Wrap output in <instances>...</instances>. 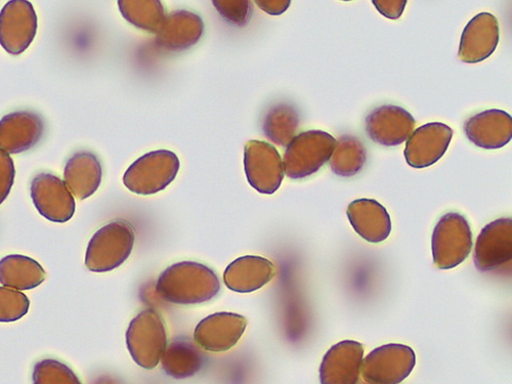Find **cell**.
<instances>
[{
	"instance_id": "6da1fadb",
	"label": "cell",
	"mask_w": 512,
	"mask_h": 384,
	"mask_svg": "<svg viewBox=\"0 0 512 384\" xmlns=\"http://www.w3.org/2000/svg\"><path fill=\"white\" fill-rule=\"evenodd\" d=\"M219 277L208 267L182 262L168 267L158 278L156 290L167 303L198 305L212 300L220 292Z\"/></svg>"
},
{
	"instance_id": "5bb4252c",
	"label": "cell",
	"mask_w": 512,
	"mask_h": 384,
	"mask_svg": "<svg viewBox=\"0 0 512 384\" xmlns=\"http://www.w3.org/2000/svg\"><path fill=\"white\" fill-rule=\"evenodd\" d=\"M499 23L489 13L477 15L464 28L458 57L467 64L483 62L493 55L499 42Z\"/></svg>"
},
{
	"instance_id": "4dcf8cb0",
	"label": "cell",
	"mask_w": 512,
	"mask_h": 384,
	"mask_svg": "<svg viewBox=\"0 0 512 384\" xmlns=\"http://www.w3.org/2000/svg\"><path fill=\"white\" fill-rule=\"evenodd\" d=\"M15 165L11 156L0 150V204L7 199L15 181Z\"/></svg>"
},
{
	"instance_id": "d6986e66",
	"label": "cell",
	"mask_w": 512,
	"mask_h": 384,
	"mask_svg": "<svg viewBox=\"0 0 512 384\" xmlns=\"http://www.w3.org/2000/svg\"><path fill=\"white\" fill-rule=\"evenodd\" d=\"M204 32L202 19L188 11L165 16L157 34V45L167 51H185L197 44Z\"/></svg>"
},
{
	"instance_id": "5b68a950",
	"label": "cell",
	"mask_w": 512,
	"mask_h": 384,
	"mask_svg": "<svg viewBox=\"0 0 512 384\" xmlns=\"http://www.w3.org/2000/svg\"><path fill=\"white\" fill-rule=\"evenodd\" d=\"M126 346L134 361L144 369L152 370L167 347L166 327L153 309L141 312L126 331Z\"/></svg>"
},
{
	"instance_id": "7a4b0ae2",
	"label": "cell",
	"mask_w": 512,
	"mask_h": 384,
	"mask_svg": "<svg viewBox=\"0 0 512 384\" xmlns=\"http://www.w3.org/2000/svg\"><path fill=\"white\" fill-rule=\"evenodd\" d=\"M135 240V229L130 223L121 220L109 223L91 239L85 266L95 273L117 269L130 258Z\"/></svg>"
},
{
	"instance_id": "8992f818",
	"label": "cell",
	"mask_w": 512,
	"mask_h": 384,
	"mask_svg": "<svg viewBox=\"0 0 512 384\" xmlns=\"http://www.w3.org/2000/svg\"><path fill=\"white\" fill-rule=\"evenodd\" d=\"M434 264L450 270L462 264L473 248V233L467 220L457 212L443 216L434 229Z\"/></svg>"
},
{
	"instance_id": "cb8c5ba5",
	"label": "cell",
	"mask_w": 512,
	"mask_h": 384,
	"mask_svg": "<svg viewBox=\"0 0 512 384\" xmlns=\"http://www.w3.org/2000/svg\"><path fill=\"white\" fill-rule=\"evenodd\" d=\"M47 273L28 256L11 254L0 260V284L19 291L31 290L45 282Z\"/></svg>"
},
{
	"instance_id": "1f68e13d",
	"label": "cell",
	"mask_w": 512,
	"mask_h": 384,
	"mask_svg": "<svg viewBox=\"0 0 512 384\" xmlns=\"http://www.w3.org/2000/svg\"><path fill=\"white\" fill-rule=\"evenodd\" d=\"M375 6L376 10L384 17L397 20L399 19L405 10V7L407 5L406 0H386V2H372Z\"/></svg>"
},
{
	"instance_id": "603a6c76",
	"label": "cell",
	"mask_w": 512,
	"mask_h": 384,
	"mask_svg": "<svg viewBox=\"0 0 512 384\" xmlns=\"http://www.w3.org/2000/svg\"><path fill=\"white\" fill-rule=\"evenodd\" d=\"M161 363L167 375L176 379H185L201 370L205 357L190 338L178 337L166 347Z\"/></svg>"
},
{
	"instance_id": "44dd1931",
	"label": "cell",
	"mask_w": 512,
	"mask_h": 384,
	"mask_svg": "<svg viewBox=\"0 0 512 384\" xmlns=\"http://www.w3.org/2000/svg\"><path fill=\"white\" fill-rule=\"evenodd\" d=\"M276 275L275 265L262 256L246 255L234 261L224 273L226 286L235 292L248 293L270 283Z\"/></svg>"
},
{
	"instance_id": "d4e9b609",
	"label": "cell",
	"mask_w": 512,
	"mask_h": 384,
	"mask_svg": "<svg viewBox=\"0 0 512 384\" xmlns=\"http://www.w3.org/2000/svg\"><path fill=\"white\" fill-rule=\"evenodd\" d=\"M367 160V150L356 137L343 136L336 142L330 158L332 173L338 177L352 178L363 169Z\"/></svg>"
},
{
	"instance_id": "ac0fdd59",
	"label": "cell",
	"mask_w": 512,
	"mask_h": 384,
	"mask_svg": "<svg viewBox=\"0 0 512 384\" xmlns=\"http://www.w3.org/2000/svg\"><path fill=\"white\" fill-rule=\"evenodd\" d=\"M44 134V121L32 112H14L0 119V150L19 154L33 148Z\"/></svg>"
},
{
	"instance_id": "484cf974",
	"label": "cell",
	"mask_w": 512,
	"mask_h": 384,
	"mask_svg": "<svg viewBox=\"0 0 512 384\" xmlns=\"http://www.w3.org/2000/svg\"><path fill=\"white\" fill-rule=\"evenodd\" d=\"M300 126V115L293 106L280 104L268 112L263 130L266 137L273 143L286 147L295 138Z\"/></svg>"
},
{
	"instance_id": "9c48e42d",
	"label": "cell",
	"mask_w": 512,
	"mask_h": 384,
	"mask_svg": "<svg viewBox=\"0 0 512 384\" xmlns=\"http://www.w3.org/2000/svg\"><path fill=\"white\" fill-rule=\"evenodd\" d=\"M37 16L27 0H12L0 12V46L11 55L24 53L35 38Z\"/></svg>"
},
{
	"instance_id": "83f0119b",
	"label": "cell",
	"mask_w": 512,
	"mask_h": 384,
	"mask_svg": "<svg viewBox=\"0 0 512 384\" xmlns=\"http://www.w3.org/2000/svg\"><path fill=\"white\" fill-rule=\"evenodd\" d=\"M33 384H82L66 364L55 359L38 361L32 372Z\"/></svg>"
},
{
	"instance_id": "8fae6325",
	"label": "cell",
	"mask_w": 512,
	"mask_h": 384,
	"mask_svg": "<svg viewBox=\"0 0 512 384\" xmlns=\"http://www.w3.org/2000/svg\"><path fill=\"white\" fill-rule=\"evenodd\" d=\"M415 125L414 117L402 107L383 105L367 116L366 133L378 145L395 147L410 138Z\"/></svg>"
},
{
	"instance_id": "f1b7e54d",
	"label": "cell",
	"mask_w": 512,
	"mask_h": 384,
	"mask_svg": "<svg viewBox=\"0 0 512 384\" xmlns=\"http://www.w3.org/2000/svg\"><path fill=\"white\" fill-rule=\"evenodd\" d=\"M29 307V298L22 291L0 287V322L11 323L22 319Z\"/></svg>"
},
{
	"instance_id": "4fadbf2b",
	"label": "cell",
	"mask_w": 512,
	"mask_h": 384,
	"mask_svg": "<svg viewBox=\"0 0 512 384\" xmlns=\"http://www.w3.org/2000/svg\"><path fill=\"white\" fill-rule=\"evenodd\" d=\"M247 327L245 317L234 313H217L203 319L196 327L194 339L203 350L223 353L231 350Z\"/></svg>"
},
{
	"instance_id": "ffe728a7",
	"label": "cell",
	"mask_w": 512,
	"mask_h": 384,
	"mask_svg": "<svg viewBox=\"0 0 512 384\" xmlns=\"http://www.w3.org/2000/svg\"><path fill=\"white\" fill-rule=\"evenodd\" d=\"M347 215L354 230L370 243L386 241L392 232L388 210L374 199L353 201Z\"/></svg>"
},
{
	"instance_id": "9a60e30c",
	"label": "cell",
	"mask_w": 512,
	"mask_h": 384,
	"mask_svg": "<svg viewBox=\"0 0 512 384\" xmlns=\"http://www.w3.org/2000/svg\"><path fill=\"white\" fill-rule=\"evenodd\" d=\"M512 222L500 219L487 225L478 237L474 261L481 272H491L511 260Z\"/></svg>"
},
{
	"instance_id": "7402d4cb",
	"label": "cell",
	"mask_w": 512,
	"mask_h": 384,
	"mask_svg": "<svg viewBox=\"0 0 512 384\" xmlns=\"http://www.w3.org/2000/svg\"><path fill=\"white\" fill-rule=\"evenodd\" d=\"M64 183L73 197L84 200L94 195L102 183V166L91 152L74 154L67 162Z\"/></svg>"
},
{
	"instance_id": "30bf717a",
	"label": "cell",
	"mask_w": 512,
	"mask_h": 384,
	"mask_svg": "<svg viewBox=\"0 0 512 384\" xmlns=\"http://www.w3.org/2000/svg\"><path fill=\"white\" fill-rule=\"evenodd\" d=\"M31 198L40 215L53 223L70 221L75 200L66 184L51 174H39L31 182Z\"/></svg>"
},
{
	"instance_id": "3957f363",
	"label": "cell",
	"mask_w": 512,
	"mask_h": 384,
	"mask_svg": "<svg viewBox=\"0 0 512 384\" xmlns=\"http://www.w3.org/2000/svg\"><path fill=\"white\" fill-rule=\"evenodd\" d=\"M180 165V159L174 152L153 151L139 158L126 170L123 184L135 194L153 195L175 181Z\"/></svg>"
},
{
	"instance_id": "277c9868",
	"label": "cell",
	"mask_w": 512,
	"mask_h": 384,
	"mask_svg": "<svg viewBox=\"0 0 512 384\" xmlns=\"http://www.w3.org/2000/svg\"><path fill=\"white\" fill-rule=\"evenodd\" d=\"M335 146L336 140L322 131H308L295 136L284 154V173L292 180L316 174L330 160Z\"/></svg>"
},
{
	"instance_id": "e0dca14e",
	"label": "cell",
	"mask_w": 512,
	"mask_h": 384,
	"mask_svg": "<svg viewBox=\"0 0 512 384\" xmlns=\"http://www.w3.org/2000/svg\"><path fill=\"white\" fill-rule=\"evenodd\" d=\"M469 141L486 150L501 149L512 138V119L505 111L492 109L469 118L464 124Z\"/></svg>"
},
{
	"instance_id": "ba28073f",
	"label": "cell",
	"mask_w": 512,
	"mask_h": 384,
	"mask_svg": "<svg viewBox=\"0 0 512 384\" xmlns=\"http://www.w3.org/2000/svg\"><path fill=\"white\" fill-rule=\"evenodd\" d=\"M414 351L407 346L391 344L372 351L362 363V375L369 384H399L413 371Z\"/></svg>"
},
{
	"instance_id": "52a82bcc",
	"label": "cell",
	"mask_w": 512,
	"mask_h": 384,
	"mask_svg": "<svg viewBox=\"0 0 512 384\" xmlns=\"http://www.w3.org/2000/svg\"><path fill=\"white\" fill-rule=\"evenodd\" d=\"M245 174L256 191L271 195L284 179V164L278 150L263 141H249L244 150Z\"/></svg>"
},
{
	"instance_id": "f546056e",
	"label": "cell",
	"mask_w": 512,
	"mask_h": 384,
	"mask_svg": "<svg viewBox=\"0 0 512 384\" xmlns=\"http://www.w3.org/2000/svg\"><path fill=\"white\" fill-rule=\"evenodd\" d=\"M219 14L229 23L245 26L252 15L251 3L248 0H230V2H213Z\"/></svg>"
},
{
	"instance_id": "7c38bea8",
	"label": "cell",
	"mask_w": 512,
	"mask_h": 384,
	"mask_svg": "<svg viewBox=\"0 0 512 384\" xmlns=\"http://www.w3.org/2000/svg\"><path fill=\"white\" fill-rule=\"evenodd\" d=\"M453 133L450 126L441 122L418 127L407 140L404 152L407 163L413 168L434 165L448 150Z\"/></svg>"
},
{
	"instance_id": "4316f807",
	"label": "cell",
	"mask_w": 512,
	"mask_h": 384,
	"mask_svg": "<svg viewBox=\"0 0 512 384\" xmlns=\"http://www.w3.org/2000/svg\"><path fill=\"white\" fill-rule=\"evenodd\" d=\"M118 6L128 22L153 33L158 32L165 18L163 6L158 0H122Z\"/></svg>"
},
{
	"instance_id": "d6a6232c",
	"label": "cell",
	"mask_w": 512,
	"mask_h": 384,
	"mask_svg": "<svg viewBox=\"0 0 512 384\" xmlns=\"http://www.w3.org/2000/svg\"><path fill=\"white\" fill-rule=\"evenodd\" d=\"M290 0H268V2H256L263 11L269 15L279 16L283 14L290 6Z\"/></svg>"
},
{
	"instance_id": "2e32d148",
	"label": "cell",
	"mask_w": 512,
	"mask_h": 384,
	"mask_svg": "<svg viewBox=\"0 0 512 384\" xmlns=\"http://www.w3.org/2000/svg\"><path fill=\"white\" fill-rule=\"evenodd\" d=\"M364 348L354 340L341 341L324 356L320 366L321 384H358Z\"/></svg>"
}]
</instances>
